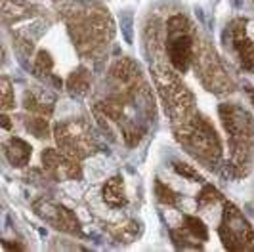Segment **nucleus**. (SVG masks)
<instances>
[{"label":"nucleus","mask_w":254,"mask_h":252,"mask_svg":"<svg viewBox=\"0 0 254 252\" xmlns=\"http://www.w3.org/2000/svg\"><path fill=\"white\" fill-rule=\"evenodd\" d=\"M220 121L224 125V130L228 134L229 153L233 166L247 174L253 164L254 153V121L253 115L245 107L235 103H224L220 105Z\"/></svg>","instance_id":"1"},{"label":"nucleus","mask_w":254,"mask_h":252,"mask_svg":"<svg viewBox=\"0 0 254 252\" xmlns=\"http://www.w3.org/2000/svg\"><path fill=\"white\" fill-rule=\"evenodd\" d=\"M176 125V139L190 155L206 164H214L220 161L222 141L218 138L214 126L203 115L191 113Z\"/></svg>","instance_id":"2"},{"label":"nucleus","mask_w":254,"mask_h":252,"mask_svg":"<svg viewBox=\"0 0 254 252\" xmlns=\"http://www.w3.org/2000/svg\"><path fill=\"white\" fill-rule=\"evenodd\" d=\"M153 73H155V84L159 90V96L165 103L166 113L170 115V119L174 123H180L186 117H190L195 107V98L188 90V86L180 80V76L163 67L153 69Z\"/></svg>","instance_id":"3"},{"label":"nucleus","mask_w":254,"mask_h":252,"mask_svg":"<svg viewBox=\"0 0 254 252\" xmlns=\"http://www.w3.org/2000/svg\"><path fill=\"white\" fill-rule=\"evenodd\" d=\"M166 54L178 73H186L195 60L193 27L184 15H172L166 23Z\"/></svg>","instance_id":"4"},{"label":"nucleus","mask_w":254,"mask_h":252,"mask_svg":"<svg viewBox=\"0 0 254 252\" xmlns=\"http://www.w3.org/2000/svg\"><path fill=\"white\" fill-rule=\"evenodd\" d=\"M69 29L78 50L82 54H96L107 42L111 33V23L103 13L84 12L76 13L69 21Z\"/></svg>","instance_id":"5"},{"label":"nucleus","mask_w":254,"mask_h":252,"mask_svg":"<svg viewBox=\"0 0 254 252\" xmlns=\"http://www.w3.org/2000/svg\"><path fill=\"white\" fill-rule=\"evenodd\" d=\"M220 239L228 251L241 252L247 251L254 243V229L251 222L243 216V212L233 202H224L222 212V224L218 227Z\"/></svg>","instance_id":"6"},{"label":"nucleus","mask_w":254,"mask_h":252,"mask_svg":"<svg viewBox=\"0 0 254 252\" xmlns=\"http://www.w3.org/2000/svg\"><path fill=\"white\" fill-rule=\"evenodd\" d=\"M195 69H197V76L201 78L203 86L208 92H228L233 88V82L229 75L226 73L224 65L220 62L218 54L212 50V46L208 42H203L201 48L195 50Z\"/></svg>","instance_id":"7"},{"label":"nucleus","mask_w":254,"mask_h":252,"mask_svg":"<svg viewBox=\"0 0 254 252\" xmlns=\"http://www.w3.org/2000/svg\"><path fill=\"white\" fill-rule=\"evenodd\" d=\"M54 138L58 147L76 161H82L94 153L92 132L82 121H67V123L56 125Z\"/></svg>","instance_id":"8"},{"label":"nucleus","mask_w":254,"mask_h":252,"mask_svg":"<svg viewBox=\"0 0 254 252\" xmlns=\"http://www.w3.org/2000/svg\"><path fill=\"white\" fill-rule=\"evenodd\" d=\"M33 208L52 227H56L60 231H65L69 235H80L82 233L80 224H78V218L75 216V212L69 210L64 204L50 201V199H40V201H37L33 204Z\"/></svg>","instance_id":"9"},{"label":"nucleus","mask_w":254,"mask_h":252,"mask_svg":"<svg viewBox=\"0 0 254 252\" xmlns=\"http://www.w3.org/2000/svg\"><path fill=\"white\" fill-rule=\"evenodd\" d=\"M42 164L48 176L54 178L56 182H65V180H80L82 168L76 159L69 157L67 153L58 151V149H44L42 151Z\"/></svg>","instance_id":"10"},{"label":"nucleus","mask_w":254,"mask_h":252,"mask_svg":"<svg viewBox=\"0 0 254 252\" xmlns=\"http://www.w3.org/2000/svg\"><path fill=\"white\" fill-rule=\"evenodd\" d=\"M229 33H231V42H233V48L237 52L241 65L254 73V42L247 35V19H233L231 25H229Z\"/></svg>","instance_id":"11"},{"label":"nucleus","mask_w":254,"mask_h":252,"mask_svg":"<svg viewBox=\"0 0 254 252\" xmlns=\"http://www.w3.org/2000/svg\"><path fill=\"white\" fill-rule=\"evenodd\" d=\"M111 75H113L119 82H123L128 90H138L136 88V84L140 82V78H141L140 67L132 62V60L123 58V60H119L117 63H113V67H111Z\"/></svg>","instance_id":"12"},{"label":"nucleus","mask_w":254,"mask_h":252,"mask_svg":"<svg viewBox=\"0 0 254 252\" xmlns=\"http://www.w3.org/2000/svg\"><path fill=\"white\" fill-rule=\"evenodd\" d=\"M4 155L12 166L21 168V166L29 164V159L33 155V147L21 138H10L4 145Z\"/></svg>","instance_id":"13"},{"label":"nucleus","mask_w":254,"mask_h":252,"mask_svg":"<svg viewBox=\"0 0 254 252\" xmlns=\"http://www.w3.org/2000/svg\"><path fill=\"white\" fill-rule=\"evenodd\" d=\"M103 201L107 202L111 208H123L127 204V191H125V182L121 176L109 178L103 184Z\"/></svg>","instance_id":"14"},{"label":"nucleus","mask_w":254,"mask_h":252,"mask_svg":"<svg viewBox=\"0 0 254 252\" xmlns=\"http://www.w3.org/2000/svg\"><path fill=\"white\" fill-rule=\"evenodd\" d=\"M67 90L75 96H84L90 90V73L84 67L75 69L67 78Z\"/></svg>","instance_id":"15"},{"label":"nucleus","mask_w":254,"mask_h":252,"mask_svg":"<svg viewBox=\"0 0 254 252\" xmlns=\"http://www.w3.org/2000/svg\"><path fill=\"white\" fill-rule=\"evenodd\" d=\"M182 229L190 235L191 239L195 241L204 243V241L208 239V229H206V226L203 224V220H199L195 216H190V214L184 216V226H182Z\"/></svg>","instance_id":"16"},{"label":"nucleus","mask_w":254,"mask_h":252,"mask_svg":"<svg viewBox=\"0 0 254 252\" xmlns=\"http://www.w3.org/2000/svg\"><path fill=\"white\" fill-rule=\"evenodd\" d=\"M52 71H54V60H52L50 52L40 50L37 54V58H35L33 73H35V76H37V78L46 80V78H50V76H52Z\"/></svg>","instance_id":"17"},{"label":"nucleus","mask_w":254,"mask_h":252,"mask_svg":"<svg viewBox=\"0 0 254 252\" xmlns=\"http://www.w3.org/2000/svg\"><path fill=\"white\" fill-rule=\"evenodd\" d=\"M25 126L27 130H31V134H35L37 138H48L50 134V128H48V119L42 117V115H35L31 113L29 119H25Z\"/></svg>","instance_id":"18"},{"label":"nucleus","mask_w":254,"mask_h":252,"mask_svg":"<svg viewBox=\"0 0 254 252\" xmlns=\"http://www.w3.org/2000/svg\"><path fill=\"white\" fill-rule=\"evenodd\" d=\"M23 105L29 113H35V115H42V117H50L52 115V105H46L44 101H40L35 98V94L31 92H25L23 96Z\"/></svg>","instance_id":"19"},{"label":"nucleus","mask_w":254,"mask_h":252,"mask_svg":"<svg viewBox=\"0 0 254 252\" xmlns=\"http://www.w3.org/2000/svg\"><path fill=\"white\" fill-rule=\"evenodd\" d=\"M155 195H157V199L163 202V204H168V206H174L176 202H178V195L172 191V189L165 186L163 182H155Z\"/></svg>","instance_id":"20"},{"label":"nucleus","mask_w":254,"mask_h":252,"mask_svg":"<svg viewBox=\"0 0 254 252\" xmlns=\"http://www.w3.org/2000/svg\"><path fill=\"white\" fill-rule=\"evenodd\" d=\"M2 88H0V92H2V109L4 111H10V109H13V92H12V84H10V80L6 78V76H2V84H0Z\"/></svg>","instance_id":"21"},{"label":"nucleus","mask_w":254,"mask_h":252,"mask_svg":"<svg viewBox=\"0 0 254 252\" xmlns=\"http://www.w3.org/2000/svg\"><path fill=\"white\" fill-rule=\"evenodd\" d=\"M174 170L178 172L180 176H184L186 180H190V182H203V176L191 166V164H186V163H174Z\"/></svg>","instance_id":"22"},{"label":"nucleus","mask_w":254,"mask_h":252,"mask_svg":"<svg viewBox=\"0 0 254 252\" xmlns=\"http://www.w3.org/2000/svg\"><path fill=\"white\" fill-rule=\"evenodd\" d=\"M220 199H222V195H220V191H218L214 186H204L203 191H201V193H199V197H197V202L203 206V204L220 201Z\"/></svg>","instance_id":"23"},{"label":"nucleus","mask_w":254,"mask_h":252,"mask_svg":"<svg viewBox=\"0 0 254 252\" xmlns=\"http://www.w3.org/2000/svg\"><path fill=\"white\" fill-rule=\"evenodd\" d=\"M2 126H4V128H10V121H8L6 115H2Z\"/></svg>","instance_id":"24"},{"label":"nucleus","mask_w":254,"mask_h":252,"mask_svg":"<svg viewBox=\"0 0 254 252\" xmlns=\"http://www.w3.org/2000/svg\"><path fill=\"white\" fill-rule=\"evenodd\" d=\"M251 98H253V105H254V92H253V94H251Z\"/></svg>","instance_id":"25"}]
</instances>
